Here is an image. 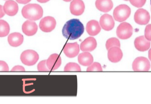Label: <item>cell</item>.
I'll list each match as a JSON object with an SVG mask.
<instances>
[{"label":"cell","instance_id":"obj_2","mask_svg":"<svg viewBox=\"0 0 151 104\" xmlns=\"http://www.w3.org/2000/svg\"><path fill=\"white\" fill-rule=\"evenodd\" d=\"M22 14L24 17L29 20L35 21L40 19L43 15V9L39 4H29L23 8Z\"/></svg>","mask_w":151,"mask_h":104},{"label":"cell","instance_id":"obj_1","mask_svg":"<svg viewBox=\"0 0 151 104\" xmlns=\"http://www.w3.org/2000/svg\"><path fill=\"white\" fill-rule=\"evenodd\" d=\"M84 27L77 19H73L66 22L62 29L63 36L69 40H76L83 33Z\"/></svg>","mask_w":151,"mask_h":104},{"label":"cell","instance_id":"obj_5","mask_svg":"<svg viewBox=\"0 0 151 104\" xmlns=\"http://www.w3.org/2000/svg\"><path fill=\"white\" fill-rule=\"evenodd\" d=\"M116 35L122 40L129 39L132 35L133 28L131 25L127 22H123L117 27Z\"/></svg>","mask_w":151,"mask_h":104},{"label":"cell","instance_id":"obj_15","mask_svg":"<svg viewBox=\"0 0 151 104\" xmlns=\"http://www.w3.org/2000/svg\"><path fill=\"white\" fill-rule=\"evenodd\" d=\"M134 45L137 50L141 52L147 50L151 45L150 41L147 40L144 36H138L134 41Z\"/></svg>","mask_w":151,"mask_h":104},{"label":"cell","instance_id":"obj_21","mask_svg":"<svg viewBox=\"0 0 151 104\" xmlns=\"http://www.w3.org/2000/svg\"><path fill=\"white\" fill-rule=\"evenodd\" d=\"M78 61L79 64L82 65L87 66L93 63V57L90 52H85L78 55Z\"/></svg>","mask_w":151,"mask_h":104},{"label":"cell","instance_id":"obj_11","mask_svg":"<svg viewBox=\"0 0 151 104\" xmlns=\"http://www.w3.org/2000/svg\"><path fill=\"white\" fill-rule=\"evenodd\" d=\"M62 60L59 54H52L46 60V65L50 71H54L60 67L61 65Z\"/></svg>","mask_w":151,"mask_h":104},{"label":"cell","instance_id":"obj_6","mask_svg":"<svg viewBox=\"0 0 151 104\" xmlns=\"http://www.w3.org/2000/svg\"><path fill=\"white\" fill-rule=\"evenodd\" d=\"M151 67V64L147 58L143 57H138L135 59L132 63V69L134 71H149Z\"/></svg>","mask_w":151,"mask_h":104},{"label":"cell","instance_id":"obj_4","mask_svg":"<svg viewBox=\"0 0 151 104\" xmlns=\"http://www.w3.org/2000/svg\"><path fill=\"white\" fill-rule=\"evenodd\" d=\"M39 59V56L37 52L33 50L28 49L24 51L21 55V60L23 64L27 66L35 65Z\"/></svg>","mask_w":151,"mask_h":104},{"label":"cell","instance_id":"obj_20","mask_svg":"<svg viewBox=\"0 0 151 104\" xmlns=\"http://www.w3.org/2000/svg\"><path fill=\"white\" fill-rule=\"evenodd\" d=\"M95 5L99 10L107 12L112 9L114 4L112 0H96Z\"/></svg>","mask_w":151,"mask_h":104},{"label":"cell","instance_id":"obj_27","mask_svg":"<svg viewBox=\"0 0 151 104\" xmlns=\"http://www.w3.org/2000/svg\"><path fill=\"white\" fill-rule=\"evenodd\" d=\"M133 6L137 8H141L145 4L146 0H129Z\"/></svg>","mask_w":151,"mask_h":104},{"label":"cell","instance_id":"obj_37","mask_svg":"<svg viewBox=\"0 0 151 104\" xmlns=\"http://www.w3.org/2000/svg\"></svg>","mask_w":151,"mask_h":104},{"label":"cell","instance_id":"obj_25","mask_svg":"<svg viewBox=\"0 0 151 104\" xmlns=\"http://www.w3.org/2000/svg\"><path fill=\"white\" fill-rule=\"evenodd\" d=\"M87 71H102L101 65L98 62H94L89 66L86 69Z\"/></svg>","mask_w":151,"mask_h":104},{"label":"cell","instance_id":"obj_24","mask_svg":"<svg viewBox=\"0 0 151 104\" xmlns=\"http://www.w3.org/2000/svg\"><path fill=\"white\" fill-rule=\"evenodd\" d=\"M115 46L118 47H120L121 46L120 41L117 38L112 37V38H109L106 41V47L107 49L109 50L110 48Z\"/></svg>","mask_w":151,"mask_h":104},{"label":"cell","instance_id":"obj_28","mask_svg":"<svg viewBox=\"0 0 151 104\" xmlns=\"http://www.w3.org/2000/svg\"><path fill=\"white\" fill-rule=\"evenodd\" d=\"M145 36L147 40L151 41V24L147 25L145 31Z\"/></svg>","mask_w":151,"mask_h":104},{"label":"cell","instance_id":"obj_9","mask_svg":"<svg viewBox=\"0 0 151 104\" xmlns=\"http://www.w3.org/2000/svg\"><path fill=\"white\" fill-rule=\"evenodd\" d=\"M63 51L68 57H75L78 55L80 51L79 45L77 42L68 43L64 46Z\"/></svg>","mask_w":151,"mask_h":104},{"label":"cell","instance_id":"obj_16","mask_svg":"<svg viewBox=\"0 0 151 104\" xmlns=\"http://www.w3.org/2000/svg\"><path fill=\"white\" fill-rule=\"evenodd\" d=\"M5 13L9 16H14L18 12L19 7L17 3L13 0H8L3 6Z\"/></svg>","mask_w":151,"mask_h":104},{"label":"cell","instance_id":"obj_12","mask_svg":"<svg viewBox=\"0 0 151 104\" xmlns=\"http://www.w3.org/2000/svg\"><path fill=\"white\" fill-rule=\"evenodd\" d=\"M100 24L102 29L106 31H110L113 29L115 22L111 15L105 14L101 16L100 19Z\"/></svg>","mask_w":151,"mask_h":104},{"label":"cell","instance_id":"obj_35","mask_svg":"<svg viewBox=\"0 0 151 104\" xmlns=\"http://www.w3.org/2000/svg\"><path fill=\"white\" fill-rule=\"evenodd\" d=\"M63 1H64L66 2H69L70 1H72V0H63Z\"/></svg>","mask_w":151,"mask_h":104},{"label":"cell","instance_id":"obj_17","mask_svg":"<svg viewBox=\"0 0 151 104\" xmlns=\"http://www.w3.org/2000/svg\"><path fill=\"white\" fill-rule=\"evenodd\" d=\"M97 43L93 37H88L80 44V49L82 51L91 52L96 49Z\"/></svg>","mask_w":151,"mask_h":104},{"label":"cell","instance_id":"obj_29","mask_svg":"<svg viewBox=\"0 0 151 104\" xmlns=\"http://www.w3.org/2000/svg\"><path fill=\"white\" fill-rule=\"evenodd\" d=\"M9 67L8 64L3 60H0V72H8Z\"/></svg>","mask_w":151,"mask_h":104},{"label":"cell","instance_id":"obj_34","mask_svg":"<svg viewBox=\"0 0 151 104\" xmlns=\"http://www.w3.org/2000/svg\"><path fill=\"white\" fill-rule=\"evenodd\" d=\"M148 58L151 61V48L148 51Z\"/></svg>","mask_w":151,"mask_h":104},{"label":"cell","instance_id":"obj_33","mask_svg":"<svg viewBox=\"0 0 151 104\" xmlns=\"http://www.w3.org/2000/svg\"><path fill=\"white\" fill-rule=\"evenodd\" d=\"M39 2L41 3H45L49 1L50 0H37Z\"/></svg>","mask_w":151,"mask_h":104},{"label":"cell","instance_id":"obj_36","mask_svg":"<svg viewBox=\"0 0 151 104\" xmlns=\"http://www.w3.org/2000/svg\"><path fill=\"white\" fill-rule=\"evenodd\" d=\"M124 1H129V0H124Z\"/></svg>","mask_w":151,"mask_h":104},{"label":"cell","instance_id":"obj_26","mask_svg":"<svg viewBox=\"0 0 151 104\" xmlns=\"http://www.w3.org/2000/svg\"><path fill=\"white\" fill-rule=\"evenodd\" d=\"M37 69L40 72H49L50 69L48 68L46 65V60L40 61L37 65Z\"/></svg>","mask_w":151,"mask_h":104},{"label":"cell","instance_id":"obj_10","mask_svg":"<svg viewBox=\"0 0 151 104\" xmlns=\"http://www.w3.org/2000/svg\"><path fill=\"white\" fill-rule=\"evenodd\" d=\"M85 4L82 0H73L70 3V9L71 14L75 16L82 15L85 10Z\"/></svg>","mask_w":151,"mask_h":104},{"label":"cell","instance_id":"obj_23","mask_svg":"<svg viewBox=\"0 0 151 104\" xmlns=\"http://www.w3.org/2000/svg\"><path fill=\"white\" fill-rule=\"evenodd\" d=\"M64 70L66 72H80L81 69L80 66L77 63L70 62L65 66Z\"/></svg>","mask_w":151,"mask_h":104},{"label":"cell","instance_id":"obj_8","mask_svg":"<svg viewBox=\"0 0 151 104\" xmlns=\"http://www.w3.org/2000/svg\"><path fill=\"white\" fill-rule=\"evenodd\" d=\"M134 19L136 23L139 25H147L150 20V14L146 10L139 9L135 12Z\"/></svg>","mask_w":151,"mask_h":104},{"label":"cell","instance_id":"obj_19","mask_svg":"<svg viewBox=\"0 0 151 104\" xmlns=\"http://www.w3.org/2000/svg\"><path fill=\"white\" fill-rule=\"evenodd\" d=\"M9 43L13 47H18L23 42L24 36L22 34L19 33H12L8 37Z\"/></svg>","mask_w":151,"mask_h":104},{"label":"cell","instance_id":"obj_18","mask_svg":"<svg viewBox=\"0 0 151 104\" xmlns=\"http://www.w3.org/2000/svg\"><path fill=\"white\" fill-rule=\"evenodd\" d=\"M86 30L88 34L91 36L97 35L101 30L99 22L96 20H91L86 24Z\"/></svg>","mask_w":151,"mask_h":104},{"label":"cell","instance_id":"obj_13","mask_svg":"<svg viewBox=\"0 0 151 104\" xmlns=\"http://www.w3.org/2000/svg\"><path fill=\"white\" fill-rule=\"evenodd\" d=\"M22 29L26 35L32 36L37 32L38 26L36 22L32 20H26L23 24Z\"/></svg>","mask_w":151,"mask_h":104},{"label":"cell","instance_id":"obj_22","mask_svg":"<svg viewBox=\"0 0 151 104\" xmlns=\"http://www.w3.org/2000/svg\"><path fill=\"white\" fill-rule=\"evenodd\" d=\"M10 31V26L7 21L0 20V37L7 36Z\"/></svg>","mask_w":151,"mask_h":104},{"label":"cell","instance_id":"obj_14","mask_svg":"<svg viewBox=\"0 0 151 104\" xmlns=\"http://www.w3.org/2000/svg\"><path fill=\"white\" fill-rule=\"evenodd\" d=\"M123 52L120 47H113L108 50V57L109 60L113 63H117L122 60Z\"/></svg>","mask_w":151,"mask_h":104},{"label":"cell","instance_id":"obj_32","mask_svg":"<svg viewBox=\"0 0 151 104\" xmlns=\"http://www.w3.org/2000/svg\"><path fill=\"white\" fill-rule=\"evenodd\" d=\"M17 3L22 4H26L31 1V0H16Z\"/></svg>","mask_w":151,"mask_h":104},{"label":"cell","instance_id":"obj_31","mask_svg":"<svg viewBox=\"0 0 151 104\" xmlns=\"http://www.w3.org/2000/svg\"><path fill=\"white\" fill-rule=\"evenodd\" d=\"M5 15V12L3 9V7L1 5H0V18L3 17Z\"/></svg>","mask_w":151,"mask_h":104},{"label":"cell","instance_id":"obj_30","mask_svg":"<svg viewBox=\"0 0 151 104\" xmlns=\"http://www.w3.org/2000/svg\"><path fill=\"white\" fill-rule=\"evenodd\" d=\"M25 71V68L24 67L20 65H17L15 66L12 69H11V71L12 72H24Z\"/></svg>","mask_w":151,"mask_h":104},{"label":"cell","instance_id":"obj_3","mask_svg":"<svg viewBox=\"0 0 151 104\" xmlns=\"http://www.w3.org/2000/svg\"><path fill=\"white\" fill-rule=\"evenodd\" d=\"M131 12L130 8L126 4H122L116 7L114 11V17L116 21L123 22L129 17Z\"/></svg>","mask_w":151,"mask_h":104},{"label":"cell","instance_id":"obj_7","mask_svg":"<svg viewBox=\"0 0 151 104\" xmlns=\"http://www.w3.org/2000/svg\"><path fill=\"white\" fill-rule=\"evenodd\" d=\"M56 25L55 19L51 16L43 18L40 22L39 27L43 32L49 33L53 30Z\"/></svg>","mask_w":151,"mask_h":104}]
</instances>
